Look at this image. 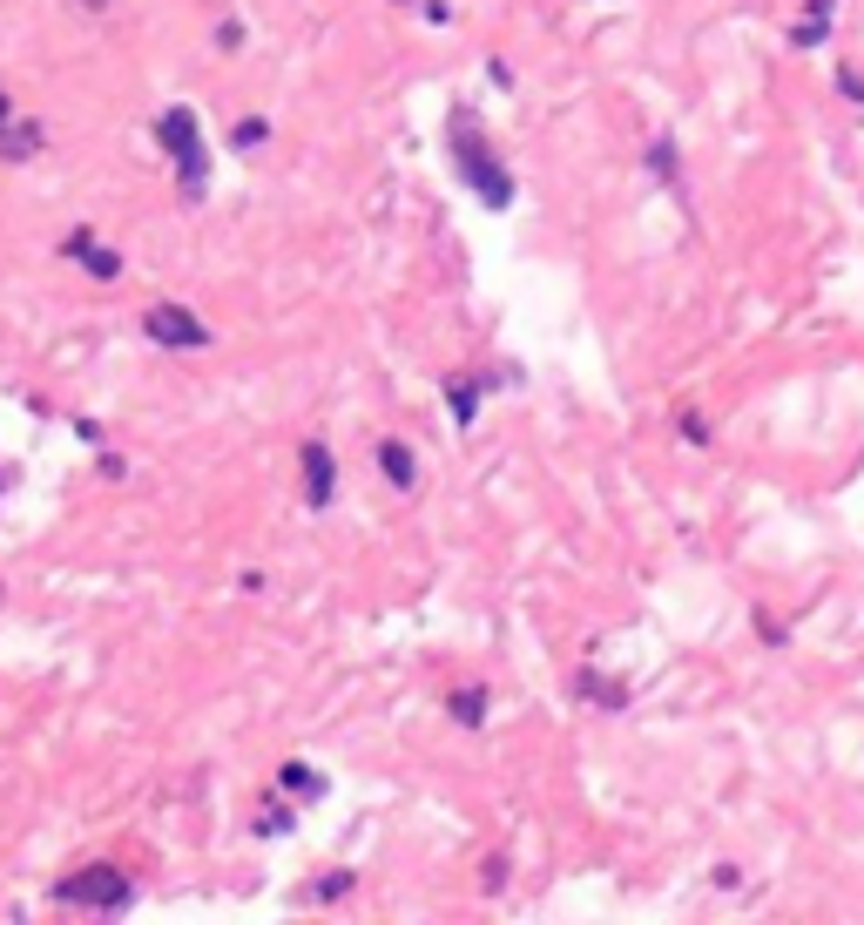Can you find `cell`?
Returning a JSON list of instances; mask_svg holds the SVG:
<instances>
[{"instance_id": "ba28073f", "label": "cell", "mask_w": 864, "mask_h": 925, "mask_svg": "<svg viewBox=\"0 0 864 925\" xmlns=\"http://www.w3.org/2000/svg\"><path fill=\"white\" fill-rule=\"evenodd\" d=\"M379 473H385L399 493H412V486H419V460H412V446H405V440H379Z\"/></svg>"}, {"instance_id": "2e32d148", "label": "cell", "mask_w": 864, "mask_h": 925, "mask_svg": "<svg viewBox=\"0 0 864 925\" xmlns=\"http://www.w3.org/2000/svg\"><path fill=\"white\" fill-rule=\"evenodd\" d=\"M257 831H264V837H271V831H291V811H284V804H271V817H257Z\"/></svg>"}, {"instance_id": "30bf717a", "label": "cell", "mask_w": 864, "mask_h": 925, "mask_svg": "<svg viewBox=\"0 0 864 925\" xmlns=\"http://www.w3.org/2000/svg\"><path fill=\"white\" fill-rule=\"evenodd\" d=\"M824 34H831V14H817V8H804V21L791 28V48H824Z\"/></svg>"}, {"instance_id": "3957f363", "label": "cell", "mask_w": 864, "mask_h": 925, "mask_svg": "<svg viewBox=\"0 0 864 925\" xmlns=\"http://www.w3.org/2000/svg\"><path fill=\"white\" fill-rule=\"evenodd\" d=\"M54 898L81 905V912H122V905H135V878L122 865H81L54 885Z\"/></svg>"}, {"instance_id": "5bb4252c", "label": "cell", "mask_w": 864, "mask_h": 925, "mask_svg": "<svg viewBox=\"0 0 864 925\" xmlns=\"http://www.w3.org/2000/svg\"><path fill=\"white\" fill-rule=\"evenodd\" d=\"M264 135H271V122H264V115H243V122L230 129V142H237V149H257Z\"/></svg>"}, {"instance_id": "4fadbf2b", "label": "cell", "mask_w": 864, "mask_h": 925, "mask_svg": "<svg viewBox=\"0 0 864 925\" xmlns=\"http://www.w3.org/2000/svg\"><path fill=\"white\" fill-rule=\"evenodd\" d=\"M284 791H298V797H324V777L304 771V764H284Z\"/></svg>"}, {"instance_id": "ac0fdd59", "label": "cell", "mask_w": 864, "mask_h": 925, "mask_svg": "<svg viewBox=\"0 0 864 925\" xmlns=\"http://www.w3.org/2000/svg\"><path fill=\"white\" fill-rule=\"evenodd\" d=\"M480 878H486V892H500V885H506V858H486V872H480Z\"/></svg>"}, {"instance_id": "d6986e66", "label": "cell", "mask_w": 864, "mask_h": 925, "mask_svg": "<svg viewBox=\"0 0 864 925\" xmlns=\"http://www.w3.org/2000/svg\"><path fill=\"white\" fill-rule=\"evenodd\" d=\"M837 89H844V95H851V102H864V81H857V74H851V68H837Z\"/></svg>"}, {"instance_id": "52a82bcc", "label": "cell", "mask_w": 864, "mask_h": 925, "mask_svg": "<svg viewBox=\"0 0 864 925\" xmlns=\"http://www.w3.org/2000/svg\"><path fill=\"white\" fill-rule=\"evenodd\" d=\"M574 696H581L587 710H629V690H622L615 676H594V668H581V676H574Z\"/></svg>"}, {"instance_id": "8992f818", "label": "cell", "mask_w": 864, "mask_h": 925, "mask_svg": "<svg viewBox=\"0 0 864 925\" xmlns=\"http://www.w3.org/2000/svg\"><path fill=\"white\" fill-rule=\"evenodd\" d=\"M298 466H304V500L311 507H331V493H338V460L324 440H304L298 446Z\"/></svg>"}, {"instance_id": "6da1fadb", "label": "cell", "mask_w": 864, "mask_h": 925, "mask_svg": "<svg viewBox=\"0 0 864 925\" xmlns=\"http://www.w3.org/2000/svg\"><path fill=\"white\" fill-rule=\"evenodd\" d=\"M446 142H453V162H460L466 190H473L486 210H506V203H513V177H506L500 149L480 135V115H473V109H453V129H446Z\"/></svg>"}, {"instance_id": "ffe728a7", "label": "cell", "mask_w": 864, "mask_h": 925, "mask_svg": "<svg viewBox=\"0 0 864 925\" xmlns=\"http://www.w3.org/2000/svg\"><path fill=\"white\" fill-rule=\"evenodd\" d=\"M8 115H14V109H8V89H0V129H8Z\"/></svg>"}, {"instance_id": "44dd1931", "label": "cell", "mask_w": 864, "mask_h": 925, "mask_svg": "<svg viewBox=\"0 0 864 925\" xmlns=\"http://www.w3.org/2000/svg\"><path fill=\"white\" fill-rule=\"evenodd\" d=\"M81 8H89V14H102V8H109V0H81Z\"/></svg>"}, {"instance_id": "8fae6325", "label": "cell", "mask_w": 864, "mask_h": 925, "mask_svg": "<svg viewBox=\"0 0 864 925\" xmlns=\"http://www.w3.org/2000/svg\"><path fill=\"white\" fill-rule=\"evenodd\" d=\"M453 723L480 730V723H486V690H453Z\"/></svg>"}, {"instance_id": "9a60e30c", "label": "cell", "mask_w": 864, "mask_h": 925, "mask_svg": "<svg viewBox=\"0 0 864 925\" xmlns=\"http://www.w3.org/2000/svg\"><path fill=\"white\" fill-rule=\"evenodd\" d=\"M649 162H655V177H662V183H675V142H655Z\"/></svg>"}, {"instance_id": "7a4b0ae2", "label": "cell", "mask_w": 864, "mask_h": 925, "mask_svg": "<svg viewBox=\"0 0 864 925\" xmlns=\"http://www.w3.org/2000/svg\"><path fill=\"white\" fill-rule=\"evenodd\" d=\"M155 142L169 149V162H177V177H183V197H203L210 183V149H203V129H197V109H162L155 115Z\"/></svg>"}, {"instance_id": "277c9868", "label": "cell", "mask_w": 864, "mask_h": 925, "mask_svg": "<svg viewBox=\"0 0 864 925\" xmlns=\"http://www.w3.org/2000/svg\"><path fill=\"white\" fill-rule=\"evenodd\" d=\"M142 331H149L155 345H169V352H203L210 345V324L197 311H183V304H149L142 311Z\"/></svg>"}, {"instance_id": "e0dca14e", "label": "cell", "mask_w": 864, "mask_h": 925, "mask_svg": "<svg viewBox=\"0 0 864 925\" xmlns=\"http://www.w3.org/2000/svg\"><path fill=\"white\" fill-rule=\"evenodd\" d=\"M338 892H352V872H331V878L318 885V898H338Z\"/></svg>"}, {"instance_id": "5b68a950", "label": "cell", "mask_w": 864, "mask_h": 925, "mask_svg": "<svg viewBox=\"0 0 864 925\" xmlns=\"http://www.w3.org/2000/svg\"><path fill=\"white\" fill-rule=\"evenodd\" d=\"M61 258H74L96 284H115V278H122V258H115V250H109L96 230H68V237H61Z\"/></svg>"}, {"instance_id": "9c48e42d", "label": "cell", "mask_w": 864, "mask_h": 925, "mask_svg": "<svg viewBox=\"0 0 864 925\" xmlns=\"http://www.w3.org/2000/svg\"><path fill=\"white\" fill-rule=\"evenodd\" d=\"M486 385H493V379H480V372H460V379H446V405H453V419H460V426H473V412H480Z\"/></svg>"}, {"instance_id": "7c38bea8", "label": "cell", "mask_w": 864, "mask_h": 925, "mask_svg": "<svg viewBox=\"0 0 864 925\" xmlns=\"http://www.w3.org/2000/svg\"><path fill=\"white\" fill-rule=\"evenodd\" d=\"M34 142H41V129H34V122H28V129H14V115H8V135H0L8 162H28V155H34Z\"/></svg>"}]
</instances>
